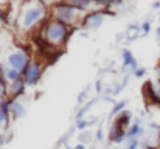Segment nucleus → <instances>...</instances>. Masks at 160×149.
<instances>
[{"mask_svg": "<svg viewBox=\"0 0 160 149\" xmlns=\"http://www.w3.org/2000/svg\"><path fill=\"white\" fill-rule=\"evenodd\" d=\"M9 112H11V115H12L14 118H20V117H23V115H25L27 109H25V106H23L20 101H17V99H11Z\"/></svg>", "mask_w": 160, "mask_h": 149, "instance_id": "9d476101", "label": "nucleus"}, {"mask_svg": "<svg viewBox=\"0 0 160 149\" xmlns=\"http://www.w3.org/2000/svg\"><path fill=\"white\" fill-rule=\"evenodd\" d=\"M48 14H50V19L54 20H59L68 27H73L79 17V11L75 9L68 2H56L50 6L48 9Z\"/></svg>", "mask_w": 160, "mask_h": 149, "instance_id": "7ed1b4c3", "label": "nucleus"}, {"mask_svg": "<svg viewBox=\"0 0 160 149\" xmlns=\"http://www.w3.org/2000/svg\"><path fill=\"white\" fill-rule=\"evenodd\" d=\"M3 143H5V140H3V138L0 137V145H3Z\"/></svg>", "mask_w": 160, "mask_h": 149, "instance_id": "7c9ffc66", "label": "nucleus"}, {"mask_svg": "<svg viewBox=\"0 0 160 149\" xmlns=\"http://www.w3.org/2000/svg\"><path fill=\"white\" fill-rule=\"evenodd\" d=\"M123 65L124 67H131L132 70H138V65H137V61L134 57V54L129 51V50H124L123 51Z\"/></svg>", "mask_w": 160, "mask_h": 149, "instance_id": "4468645a", "label": "nucleus"}, {"mask_svg": "<svg viewBox=\"0 0 160 149\" xmlns=\"http://www.w3.org/2000/svg\"><path fill=\"white\" fill-rule=\"evenodd\" d=\"M124 106H126V101H121V102H117L113 107H112V112H110V118H113L115 115H120L121 112H123V109H124Z\"/></svg>", "mask_w": 160, "mask_h": 149, "instance_id": "f3484780", "label": "nucleus"}, {"mask_svg": "<svg viewBox=\"0 0 160 149\" xmlns=\"http://www.w3.org/2000/svg\"><path fill=\"white\" fill-rule=\"evenodd\" d=\"M149 30H151V23H149V22H145V23L142 25V31H143V34H148Z\"/></svg>", "mask_w": 160, "mask_h": 149, "instance_id": "aec40b11", "label": "nucleus"}, {"mask_svg": "<svg viewBox=\"0 0 160 149\" xmlns=\"http://www.w3.org/2000/svg\"><path fill=\"white\" fill-rule=\"evenodd\" d=\"M140 28H142V27H138V25H131V27L126 30V36H128V39H129V41L137 39L138 34H140Z\"/></svg>", "mask_w": 160, "mask_h": 149, "instance_id": "dca6fc26", "label": "nucleus"}, {"mask_svg": "<svg viewBox=\"0 0 160 149\" xmlns=\"http://www.w3.org/2000/svg\"><path fill=\"white\" fill-rule=\"evenodd\" d=\"M97 121V118H92V120H79V121H76V129L78 131H84L87 126H90L92 123H95Z\"/></svg>", "mask_w": 160, "mask_h": 149, "instance_id": "a211bd4d", "label": "nucleus"}, {"mask_svg": "<svg viewBox=\"0 0 160 149\" xmlns=\"http://www.w3.org/2000/svg\"><path fill=\"white\" fill-rule=\"evenodd\" d=\"M97 92H101V81H97Z\"/></svg>", "mask_w": 160, "mask_h": 149, "instance_id": "bb28decb", "label": "nucleus"}, {"mask_svg": "<svg viewBox=\"0 0 160 149\" xmlns=\"http://www.w3.org/2000/svg\"><path fill=\"white\" fill-rule=\"evenodd\" d=\"M98 142H101L103 140V127H98V131H97V137H95Z\"/></svg>", "mask_w": 160, "mask_h": 149, "instance_id": "4be33fe9", "label": "nucleus"}, {"mask_svg": "<svg viewBox=\"0 0 160 149\" xmlns=\"http://www.w3.org/2000/svg\"><path fill=\"white\" fill-rule=\"evenodd\" d=\"M140 134H142V126H140V123H135V124H131V126L128 127V131H126V138L134 142Z\"/></svg>", "mask_w": 160, "mask_h": 149, "instance_id": "2eb2a0df", "label": "nucleus"}, {"mask_svg": "<svg viewBox=\"0 0 160 149\" xmlns=\"http://www.w3.org/2000/svg\"><path fill=\"white\" fill-rule=\"evenodd\" d=\"M2 72H3V75H5V79L9 81V82H14V81H17V79L22 78V73L17 72V70H14V68H11L9 65H8V67L2 65Z\"/></svg>", "mask_w": 160, "mask_h": 149, "instance_id": "f8f14e48", "label": "nucleus"}, {"mask_svg": "<svg viewBox=\"0 0 160 149\" xmlns=\"http://www.w3.org/2000/svg\"><path fill=\"white\" fill-rule=\"evenodd\" d=\"M145 73H146L145 68H138V70L135 72V76H137V78H142V76H145Z\"/></svg>", "mask_w": 160, "mask_h": 149, "instance_id": "5701e85b", "label": "nucleus"}, {"mask_svg": "<svg viewBox=\"0 0 160 149\" xmlns=\"http://www.w3.org/2000/svg\"><path fill=\"white\" fill-rule=\"evenodd\" d=\"M48 16V9L45 6V3L42 2H28L22 5L20 9V16H19V25L22 30L30 31L31 28L36 27V23L39 22H45Z\"/></svg>", "mask_w": 160, "mask_h": 149, "instance_id": "f03ea898", "label": "nucleus"}, {"mask_svg": "<svg viewBox=\"0 0 160 149\" xmlns=\"http://www.w3.org/2000/svg\"><path fill=\"white\" fill-rule=\"evenodd\" d=\"M157 79H159V81H160V65H159V67H157Z\"/></svg>", "mask_w": 160, "mask_h": 149, "instance_id": "c85d7f7f", "label": "nucleus"}, {"mask_svg": "<svg viewBox=\"0 0 160 149\" xmlns=\"http://www.w3.org/2000/svg\"><path fill=\"white\" fill-rule=\"evenodd\" d=\"M137 148H138V142H137V140L131 142V145L128 146V149H137Z\"/></svg>", "mask_w": 160, "mask_h": 149, "instance_id": "b1692460", "label": "nucleus"}, {"mask_svg": "<svg viewBox=\"0 0 160 149\" xmlns=\"http://www.w3.org/2000/svg\"><path fill=\"white\" fill-rule=\"evenodd\" d=\"M42 73H44L42 64L38 62V61H31L28 64V67L25 68V72L22 73V79L25 81L27 86H34V84H38L41 81Z\"/></svg>", "mask_w": 160, "mask_h": 149, "instance_id": "39448f33", "label": "nucleus"}, {"mask_svg": "<svg viewBox=\"0 0 160 149\" xmlns=\"http://www.w3.org/2000/svg\"><path fill=\"white\" fill-rule=\"evenodd\" d=\"M39 33L50 45H53L56 48H62L65 45V42L68 41L70 34H72V27L48 17L41 25Z\"/></svg>", "mask_w": 160, "mask_h": 149, "instance_id": "f257e3e1", "label": "nucleus"}, {"mask_svg": "<svg viewBox=\"0 0 160 149\" xmlns=\"http://www.w3.org/2000/svg\"><path fill=\"white\" fill-rule=\"evenodd\" d=\"M145 95L154 104H160V81H148L145 84Z\"/></svg>", "mask_w": 160, "mask_h": 149, "instance_id": "0eeeda50", "label": "nucleus"}, {"mask_svg": "<svg viewBox=\"0 0 160 149\" xmlns=\"http://www.w3.org/2000/svg\"><path fill=\"white\" fill-rule=\"evenodd\" d=\"M106 14H112L110 11H104V9H98V11H90L82 17V27L87 30H97L103 25Z\"/></svg>", "mask_w": 160, "mask_h": 149, "instance_id": "423d86ee", "label": "nucleus"}, {"mask_svg": "<svg viewBox=\"0 0 160 149\" xmlns=\"http://www.w3.org/2000/svg\"><path fill=\"white\" fill-rule=\"evenodd\" d=\"M146 149H160V146H148Z\"/></svg>", "mask_w": 160, "mask_h": 149, "instance_id": "c756f323", "label": "nucleus"}, {"mask_svg": "<svg viewBox=\"0 0 160 149\" xmlns=\"http://www.w3.org/2000/svg\"><path fill=\"white\" fill-rule=\"evenodd\" d=\"M6 93H8V82L3 81V79H0V98H3V99L8 98Z\"/></svg>", "mask_w": 160, "mask_h": 149, "instance_id": "6ab92c4d", "label": "nucleus"}, {"mask_svg": "<svg viewBox=\"0 0 160 149\" xmlns=\"http://www.w3.org/2000/svg\"><path fill=\"white\" fill-rule=\"evenodd\" d=\"M25 87H27V84H25V81L22 78L17 79V81H14V82H9L8 84V93H9V97L8 98L16 99L17 97H20L25 92Z\"/></svg>", "mask_w": 160, "mask_h": 149, "instance_id": "1a4fd4ad", "label": "nucleus"}, {"mask_svg": "<svg viewBox=\"0 0 160 149\" xmlns=\"http://www.w3.org/2000/svg\"><path fill=\"white\" fill-rule=\"evenodd\" d=\"M9 106H11V98L0 99V126L2 127H6L9 124V117H11Z\"/></svg>", "mask_w": 160, "mask_h": 149, "instance_id": "6e6552de", "label": "nucleus"}, {"mask_svg": "<svg viewBox=\"0 0 160 149\" xmlns=\"http://www.w3.org/2000/svg\"><path fill=\"white\" fill-rule=\"evenodd\" d=\"M5 22V12L3 11H0V27H2V23Z\"/></svg>", "mask_w": 160, "mask_h": 149, "instance_id": "393cba45", "label": "nucleus"}, {"mask_svg": "<svg viewBox=\"0 0 160 149\" xmlns=\"http://www.w3.org/2000/svg\"><path fill=\"white\" fill-rule=\"evenodd\" d=\"M30 62H31L30 54H28V51H25V50H16V51H12V53L8 56V65H9L11 68L20 72V73L25 72V68L28 67Z\"/></svg>", "mask_w": 160, "mask_h": 149, "instance_id": "20e7f679", "label": "nucleus"}, {"mask_svg": "<svg viewBox=\"0 0 160 149\" xmlns=\"http://www.w3.org/2000/svg\"><path fill=\"white\" fill-rule=\"evenodd\" d=\"M73 149H86V145H82V143H78V145H76V146H75Z\"/></svg>", "mask_w": 160, "mask_h": 149, "instance_id": "a878e982", "label": "nucleus"}, {"mask_svg": "<svg viewBox=\"0 0 160 149\" xmlns=\"http://www.w3.org/2000/svg\"><path fill=\"white\" fill-rule=\"evenodd\" d=\"M124 138H126V131H124V129H120V127H117V126L113 124L112 129H110L109 140L113 142V143H121Z\"/></svg>", "mask_w": 160, "mask_h": 149, "instance_id": "9b49d317", "label": "nucleus"}, {"mask_svg": "<svg viewBox=\"0 0 160 149\" xmlns=\"http://www.w3.org/2000/svg\"><path fill=\"white\" fill-rule=\"evenodd\" d=\"M79 138H81V142H82V145H84V143H87V142H90V140H92V135H89V134H86V132H84V134H81V137H79Z\"/></svg>", "mask_w": 160, "mask_h": 149, "instance_id": "412c9836", "label": "nucleus"}, {"mask_svg": "<svg viewBox=\"0 0 160 149\" xmlns=\"http://www.w3.org/2000/svg\"><path fill=\"white\" fill-rule=\"evenodd\" d=\"M131 118H132V113H131V112H128V110H123V112L118 115V118H117V121H115V126H117V127H120V129L128 131L126 127H128V124H129Z\"/></svg>", "mask_w": 160, "mask_h": 149, "instance_id": "ddd939ff", "label": "nucleus"}, {"mask_svg": "<svg viewBox=\"0 0 160 149\" xmlns=\"http://www.w3.org/2000/svg\"><path fill=\"white\" fill-rule=\"evenodd\" d=\"M152 8H156V9H157V8H160V3H159V2H156V3L152 5Z\"/></svg>", "mask_w": 160, "mask_h": 149, "instance_id": "cd10ccee", "label": "nucleus"}]
</instances>
